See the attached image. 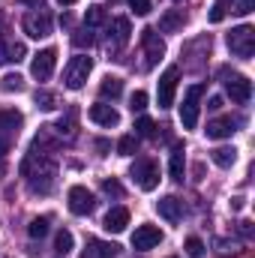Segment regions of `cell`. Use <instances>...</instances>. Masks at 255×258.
I'll return each instance as SVG.
<instances>
[{"label":"cell","instance_id":"9c48e42d","mask_svg":"<svg viewBox=\"0 0 255 258\" xmlns=\"http://www.w3.org/2000/svg\"><path fill=\"white\" fill-rule=\"evenodd\" d=\"M177 78H180V69L177 66H168L162 75H159V108H171L174 105V90H177Z\"/></svg>","mask_w":255,"mask_h":258},{"label":"cell","instance_id":"ab89813d","mask_svg":"<svg viewBox=\"0 0 255 258\" xmlns=\"http://www.w3.org/2000/svg\"><path fill=\"white\" fill-rule=\"evenodd\" d=\"M24 3H30V6H36V9H45V3H42V0H24Z\"/></svg>","mask_w":255,"mask_h":258},{"label":"cell","instance_id":"30bf717a","mask_svg":"<svg viewBox=\"0 0 255 258\" xmlns=\"http://www.w3.org/2000/svg\"><path fill=\"white\" fill-rule=\"evenodd\" d=\"M66 201H69V210H72L75 216H87V213H93V207H96L93 192H90L87 186H72L69 195H66Z\"/></svg>","mask_w":255,"mask_h":258},{"label":"cell","instance_id":"9a60e30c","mask_svg":"<svg viewBox=\"0 0 255 258\" xmlns=\"http://www.w3.org/2000/svg\"><path fill=\"white\" fill-rule=\"evenodd\" d=\"M87 117H90L96 126H108V129L120 123V114H117V108H114V105H108V102H96V105H90Z\"/></svg>","mask_w":255,"mask_h":258},{"label":"cell","instance_id":"b9f144b4","mask_svg":"<svg viewBox=\"0 0 255 258\" xmlns=\"http://www.w3.org/2000/svg\"><path fill=\"white\" fill-rule=\"evenodd\" d=\"M57 3H63V6H72V3H78V0H57Z\"/></svg>","mask_w":255,"mask_h":258},{"label":"cell","instance_id":"7a4b0ae2","mask_svg":"<svg viewBox=\"0 0 255 258\" xmlns=\"http://www.w3.org/2000/svg\"><path fill=\"white\" fill-rule=\"evenodd\" d=\"M225 45H228V51H231L234 57L249 60V57L255 54V27L252 24H240V27H234V30L225 36Z\"/></svg>","mask_w":255,"mask_h":258},{"label":"cell","instance_id":"4fadbf2b","mask_svg":"<svg viewBox=\"0 0 255 258\" xmlns=\"http://www.w3.org/2000/svg\"><path fill=\"white\" fill-rule=\"evenodd\" d=\"M240 126V117H231V114H225V117H216V120H210L207 129H204V135L210 138V141H219V138H231L234 132Z\"/></svg>","mask_w":255,"mask_h":258},{"label":"cell","instance_id":"e0dca14e","mask_svg":"<svg viewBox=\"0 0 255 258\" xmlns=\"http://www.w3.org/2000/svg\"><path fill=\"white\" fill-rule=\"evenodd\" d=\"M81 258H120V246H117V243H105V240L90 237L87 246H84V252H81Z\"/></svg>","mask_w":255,"mask_h":258},{"label":"cell","instance_id":"277c9868","mask_svg":"<svg viewBox=\"0 0 255 258\" xmlns=\"http://www.w3.org/2000/svg\"><path fill=\"white\" fill-rule=\"evenodd\" d=\"M90 69H93V60L87 54H75L63 69V84L69 90H81L84 81H87V75H90Z\"/></svg>","mask_w":255,"mask_h":258},{"label":"cell","instance_id":"f35d334b","mask_svg":"<svg viewBox=\"0 0 255 258\" xmlns=\"http://www.w3.org/2000/svg\"><path fill=\"white\" fill-rule=\"evenodd\" d=\"M207 108H213V111H216V108H222V99H219V96H213V99H210V105H207Z\"/></svg>","mask_w":255,"mask_h":258},{"label":"cell","instance_id":"e575fe53","mask_svg":"<svg viewBox=\"0 0 255 258\" xmlns=\"http://www.w3.org/2000/svg\"><path fill=\"white\" fill-rule=\"evenodd\" d=\"M129 108H132V114H135V111H144V108H147V93H144V90H135V93L129 96Z\"/></svg>","mask_w":255,"mask_h":258},{"label":"cell","instance_id":"5b68a950","mask_svg":"<svg viewBox=\"0 0 255 258\" xmlns=\"http://www.w3.org/2000/svg\"><path fill=\"white\" fill-rule=\"evenodd\" d=\"M222 78H225V93L231 96V102H237V105H246V102L252 99V81H249L246 75L222 69Z\"/></svg>","mask_w":255,"mask_h":258},{"label":"cell","instance_id":"7c38bea8","mask_svg":"<svg viewBox=\"0 0 255 258\" xmlns=\"http://www.w3.org/2000/svg\"><path fill=\"white\" fill-rule=\"evenodd\" d=\"M159 243H162V231L156 225H138L132 234V249H138V252H147Z\"/></svg>","mask_w":255,"mask_h":258},{"label":"cell","instance_id":"60d3db41","mask_svg":"<svg viewBox=\"0 0 255 258\" xmlns=\"http://www.w3.org/2000/svg\"><path fill=\"white\" fill-rule=\"evenodd\" d=\"M6 147H9V144H6V141H3V138H0V156H3V153H6Z\"/></svg>","mask_w":255,"mask_h":258},{"label":"cell","instance_id":"44dd1931","mask_svg":"<svg viewBox=\"0 0 255 258\" xmlns=\"http://www.w3.org/2000/svg\"><path fill=\"white\" fill-rule=\"evenodd\" d=\"M183 24H186V12L183 9H168L159 18V30L162 33H177V30H183Z\"/></svg>","mask_w":255,"mask_h":258},{"label":"cell","instance_id":"d6986e66","mask_svg":"<svg viewBox=\"0 0 255 258\" xmlns=\"http://www.w3.org/2000/svg\"><path fill=\"white\" fill-rule=\"evenodd\" d=\"M126 225H129V210L126 207H111V210L105 213V219H102V228L111 231V234L126 231Z\"/></svg>","mask_w":255,"mask_h":258},{"label":"cell","instance_id":"603a6c76","mask_svg":"<svg viewBox=\"0 0 255 258\" xmlns=\"http://www.w3.org/2000/svg\"><path fill=\"white\" fill-rule=\"evenodd\" d=\"M168 168H171V177H174V180H183V171H186V156H183V144H174Z\"/></svg>","mask_w":255,"mask_h":258},{"label":"cell","instance_id":"4dcf8cb0","mask_svg":"<svg viewBox=\"0 0 255 258\" xmlns=\"http://www.w3.org/2000/svg\"><path fill=\"white\" fill-rule=\"evenodd\" d=\"M183 249H186V255L189 258H204V243L198 240V237H186V243H183Z\"/></svg>","mask_w":255,"mask_h":258},{"label":"cell","instance_id":"d590c367","mask_svg":"<svg viewBox=\"0 0 255 258\" xmlns=\"http://www.w3.org/2000/svg\"><path fill=\"white\" fill-rule=\"evenodd\" d=\"M117 153H120V156H132V153H135V135H123V138L117 141Z\"/></svg>","mask_w":255,"mask_h":258},{"label":"cell","instance_id":"f1b7e54d","mask_svg":"<svg viewBox=\"0 0 255 258\" xmlns=\"http://www.w3.org/2000/svg\"><path fill=\"white\" fill-rule=\"evenodd\" d=\"M33 99H36V108H42V111H51V108H57V96H54L51 90H39Z\"/></svg>","mask_w":255,"mask_h":258},{"label":"cell","instance_id":"d4e9b609","mask_svg":"<svg viewBox=\"0 0 255 258\" xmlns=\"http://www.w3.org/2000/svg\"><path fill=\"white\" fill-rule=\"evenodd\" d=\"M105 9L102 6H87V12H84V27H90V30H96V27H102L105 24Z\"/></svg>","mask_w":255,"mask_h":258},{"label":"cell","instance_id":"7402d4cb","mask_svg":"<svg viewBox=\"0 0 255 258\" xmlns=\"http://www.w3.org/2000/svg\"><path fill=\"white\" fill-rule=\"evenodd\" d=\"M210 159H213V165H219V168H231V165L237 162V150H234V147H216V150H210Z\"/></svg>","mask_w":255,"mask_h":258},{"label":"cell","instance_id":"484cf974","mask_svg":"<svg viewBox=\"0 0 255 258\" xmlns=\"http://www.w3.org/2000/svg\"><path fill=\"white\" fill-rule=\"evenodd\" d=\"M0 90H3V93H21V90H24V78H21L18 72H6V75L0 78Z\"/></svg>","mask_w":255,"mask_h":258},{"label":"cell","instance_id":"ac0fdd59","mask_svg":"<svg viewBox=\"0 0 255 258\" xmlns=\"http://www.w3.org/2000/svg\"><path fill=\"white\" fill-rule=\"evenodd\" d=\"M156 210H159V216H162V219H168L171 225L183 219V201H180V198H174V195L159 198V201H156Z\"/></svg>","mask_w":255,"mask_h":258},{"label":"cell","instance_id":"8fae6325","mask_svg":"<svg viewBox=\"0 0 255 258\" xmlns=\"http://www.w3.org/2000/svg\"><path fill=\"white\" fill-rule=\"evenodd\" d=\"M129 36H132V24H129V18H114L111 21V33H108V51L111 54H117V51H123L129 42Z\"/></svg>","mask_w":255,"mask_h":258},{"label":"cell","instance_id":"ee69618b","mask_svg":"<svg viewBox=\"0 0 255 258\" xmlns=\"http://www.w3.org/2000/svg\"><path fill=\"white\" fill-rule=\"evenodd\" d=\"M0 30H3V9H0Z\"/></svg>","mask_w":255,"mask_h":258},{"label":"cell","instance_id":"3957f363","mask_svg":"<svg viewBox=\"0 0 255 258\" xmlns=\"http://www.w3.org/2000/svg\"><path fill=\"white\" fill-rule=\"evenodd\" d=\"M129 177L138 183V189L153 192L159 186V165L153 159H135V165L129 168Z\"/></svg>","mask_w":255,"mask_h":258},{"label":"cell","instance_id":"f546056e","mask_svg":"<svg viewBox=\"0 0 255 258\" xmlns=\"http://www.w3.org/2000/svg\"><path fill=\"white\" fill-rule=\"evenodd\" d=\"M255 9V0H228V12L234 15H249Z\"/></svg>","mask_w":255,"mask_h":258},{"label":"cell","instance_id":"ba28073f","mask_svg":"<svg viewBox=\"0 0 255 258\" xmlns=\"http://www.w3.org/2000/svg\"><path fill=\"white\" fill-rule=\"evenodd\" d=\"M54 66H57V48H42L39 54H33L30 60V75L36 81H48L54 75Z\"/></svg>","mask_w":255,"mask_h":258},{"label":"cell","instance_id":"52a82bcc","mask_svg":"<svg viewBox=\"0 0 255 258\" xmlns=\"http://www.w3.org/2000/svg\"><path fill=\"white\" fill-rule=\"evenodd\" d=\"M201 96H204V84H192L186 90V96L180 102V123H183V129L198 126V102H201Z\"/></svg>","mask_w":255,"mask_h":258},{"label":"cell","instance_id":"74e56055","mask_svg":"<svg viewBox=\"0 0 255 258\" xmlns=\"http://www.w3.org/2000/svg\"><path fill=\"white\" fill-rule=\"evenodd\" d=\"M102 189H105L108 195H114V198H120V195H123V186H120L117 180H102Z\"/></svg>","mask_w":255,"mask_h":258},{"label":"cell","instance_id":"8d00e7d4","mask_svg":"<svg viewBox=\"0 0 255 258\" xmlns=\"http://www.w3.org/2000/svg\"><path fill=\"white\" fill-rule=\"evenodd\" d=\"M129 9H132L135 15H147L153 6H150V0H129Z\"/></svg>","mask_w":255,"mask_h":258},{"label":"cell","instance_id":"d6a6232c","mask_svg":"<svg viewBox=\"0 0 255 258\" xmlns=\"http://www.w3.org/2000/svg\"><path fill=\"white\" fill-rule=\"evenodd\" d=\"M225 15H228V0H213V9H210V21H213V24H219Z\"/></svg>","mask_w":255,"mask_h":258},{"label":"cell","instance_id":"ffe728a7","mask_svg":"<svg viewBox=\"0 0 255 258\" xmlns=\"http://www.w3.org/2000/svg\"><path fill=\"white\" fill-rule=\"evenodd\" d=\"M24 126V114L15 108H0V132L6 135H18V129Z\"/></svg>","mask_w":255,"mask_h":258},{"label":"cell","instance_id":"1f68e13d","mask_svg":"<svg viewBox=\"0 0 255 258\" xmlns=\"http://www.w3.org/2000/svg\"><path fill=\"white\" fill-rule=\"evenodd\" d=\"M72 42H75L78 48H84V45L90 48V45L96 42V36H93V30H90V27H81V30H78L75 36H72Z\"/></svg>","mask_w":255,"mask_h":258},{"label":"cell","instance_id":"83f0119b","mask_svg":"<svg viewBox=\"0 0 255 258\" xmlns=\"http://www.w3.org/2000/svg\"><path fill=\"white\" fill-rule=\"evenodd\" d=\"M72 243H75L72 231H69V228H60L57 237H54V249H57V255H69V252H72Z\"/></svg>","mask_w":255,"mask_h":258},{"label":"cell","instance_id":"bcb514c9","mask_svg":"<svg viewBox=\"0 0 255 258\" xmlns=\"http://www.w3.org/2000/svg\"><path fill=\"white\" fill-rule=\"evenodd\" d=\"M174 3H180V0H174Z\"/></svg>","mask_w":255,"mask_h":258},{"label":"cell","instance_id":"cb8c5ba5","mask_svg":"<svg viewBox=\"0 0 255 258\" xmlns=\"http://www.w3.org/2000/svg\"><path fill=\"white\" fill-rule=\"evenodd\" d=\"M99 93H102V99H117V96L123 93V81H120L117 75H108V78H102Z\"/></svg>","mask_w":255,"mask_h":258},{"label":"cell","instance_id":"4316f807","mask_svg":"<svg viewBox=\"0 0 255 258\" xmlns=\"http://www.w3.org/2000/svg\"><path fill=\"white\" fill-rule=\"evenodd\" d=\"M48 228H51V219H48V216H36V219H30L27 234H30L33 240H42V237L48 234Z\"/></svg>","mask_w":255,"mask_h":258},{"label":"cell","instance_id":"f6af8a7d","mask_svg":"<svg viewBox=\"0 0 255 258\" xmlns=\"http://www.w3.org/2000/svg\"><path fill=\"white\" fill-rule=\"evenodd\" d=\"M168 258H177V255H168Z\"/></svg>","mask_w":255,"mask_h":258},{"label":"cell","instance_id":"7bdbcfd3","mask_svg":"<svg viewBox=\"0 0 255 258\" xmlns=\"http://www.w3.org/2000/svg\"><path fill=\"white\" fill-rule=\"evenodd\" d=\"M3 171H6V165H3V159H0V177H3Z\"/></svg>","mask_w":255,"mask_h":258},{"label":"cell","instance_id":"5bb4252c","mask_svg":"<svg viewBox=\"0 0 255 258\" xmlns=\"http://www.w3.org/2000/svg\"><path fill=\"white\" fill-rule=\"evenodd\" d=\"M141 42H144V51H147V66L159 63L165 57V42L159 39V33L153 27H144L141 30Z\"/></svg>","mask_w":255,"mask_h":258},{"label":"cell","instance_id":"6da1fadb","mask_svg":"<svg viewBox=\"0 0 255 258\" xmlns=\"http://www.w3.org/2000/svg\"><path fill=\"white\" fill-rule=\"evenodd\" d=\"M21 174H24V180H27L30 192L48 195L51 189H54V180H57V162H54L45 150L33 147V150H30V156H27V159H24V165H21Z\"/></svg>","mask_w":255,"mask_h":258},{"label":"cell","instance_id":"2e32d148","mask_svg":"<svg viewBox=\"0 0 255 258\" xmlns=\"http://www.w3.org/2000/svg\"><path fill=\"white\" fill-rule=\"evenodd\" d=\"M24 57H27L24 42H18V39L0 33V60H6V63H21Z\"/></svg>","mask_w":255,"mask_h":258},{"label":"cell","instance_id":"836d02e7","mask_svg":"<svg viewBox=\"0 0 255 258\" xmlns=\"http://www.w3.org/2000/svg\"><path fill=\"white\" fill-rule=\"evenodd\" d=\"M135 132H138L141 138H153V135H156V123H153L150 117H141V120L135 123Z\"/></svg>","mask_w":255,"mask_h":258},{"label":"cell","instance_id":"8992f818","mask_svg":"<svg viewBox=\"0 0 255 258\" xmlns=\"http://www.w3.org/2000/svg\"><path fill=\"white\" fill-rule=\"evenodd\" d=\"M21 30L30 36V39H45L51 36V15L45 9H33L21 18Z\"/></svg>","mask_w":255,"mask_h":258}]
</instances>
